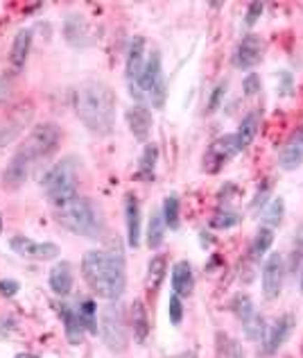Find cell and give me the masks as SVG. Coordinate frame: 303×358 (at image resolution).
Instances as JSON below:
<instances>
[{
  "instance_id": "obj_1",
  "label": "cell",
  "mask_w": 303,
  "mask_h": 358,
  "mask_svg": "<svg viewBox=\"0 0 303 358\" xmlns=\"http://www.w3.org/2000/svg\"><path fill=\"white\" fill-rule=\"evenodd\" d=\"M82 277L98 297L116 301L127 288L125 257L116 250H91L82 259Z\"/></svg>"
},
{
  "instance_id": "obj_2",
  "label": "cell",
  "mask_w": 303,
  "mask_h": 358,
  "mask_svg": "<svg viewBox=\"0 0 303 358\" xmlns=\"http://www.w3.org/2000/svg\"><path fill=\"white\" fill-rule=\"evenodd\" d=\"M73 107L93 134H109L116 122V93L104 82H84L73 93Z\"/></svg>"
},
{
  "instance_id": "obj_3",
  "label": "cell",
  "mask_w": 303,
  "mask_h": 358,
  "mask_svg": "<svg viewBox=\"0 0 303 358\" xmlns=\"http://www.w3.org/2000/svg\"><path fill=\"white\" fill-rule=\"evenodd\" d=\"M54 220L68 229L75 236L84 238H100L104 234V218L96 202L89 197L75 195L73 200L54 206Z\"/></svg>"
},
{
  "instance_id": "obj_4",
  "label": "cell",
  "mask_w": 303,
  "mask_h": 358,
  "mask_svg": "<svg viewBox=\"0 0 303 358\" xmlns=\"http://www.w3.org/2000/svg\"><path fill=\"white\" fill-rule=\"evenodd\" d=\"M41 184L52 206L73 200L77 195V164H75V157H66L59 164H54L45 173Z\"/></svg>"
},
{
  "instance_id": "obj_5",
  "label": "cell",
  "mask_w": 303,
  "mask_h": 358,
  "mask_svg": "<svg viewBox=\"0 0 303 358\" xmlns=\"http://www.w3.org/2000/svg\"><path fill=\"white\" fill-rule=\"evenodd\" d=\"M129 93L136 100H149L154 109H161L165 105V78H163V64H161L158 50H152L147 55L145 69L134 87H129Z\"/></svg>"
},
{
  "instance_id": "obj_6",
  "label": "cell",
  "mask_w": 303,
  "mask_h": 358,
  "mask_svg": "<svg viewBox=\"0 0 303 358\" xmlns=\"http://www.w3.org/2000/svg\"><path fill=\"white\" fill-rule=\"evenodd\" d=\"M98 331L102 336L104 345H107L111 352L127 350V324H125V315H122V308L118 304H109L100 313Z\"/></svg>"
},
{
  "instance_id": "obj_7",
  "label": "cell",
  "mask_w": 303,
  "mask_h": 358,
  "mask_svg": "<svg viewBox=\"0 0 303 358\" xmlns=\"http://www.w3.org/2000/svg\"><path fill=\"white\" fill-rule=\"evenodd\" d=\"M59 141H61V129L54 122H43V125H36L30 131V136L23 141L21 152L30 157L32 162H36V159L50 157L59 148Z\"/></svg>"
},
{
  "instance_id": "obj_8",
  "label": "cell",
  "mask_w": 303,
  "mask_h": 358,
  "mask_svg": "<svg viewBox=\"0 0 303 358\" xmlns=\"http://www.w3.org/2000/svg\"><path fill=\"white\" fill-rule=\"evenodd\" d=\"M238 152H240V148H238V141H235V134H226V136L215 138L204 155V171L206 173L222 171V168Z\"/></svg>"
},
{
  "instance_id": "obj_9",
  "label": "cell",
  "mask_w": 303,
  "mask_h": 358,
  "mask_svg": "<svg viewBox=\"0 0 303 358\" xmlns=\"http://www.w3.org/2000/svg\"><path fill=\"white\" fill-rule=\"evenodd\" d=\"M283 281H286V261L281 254H269L263 263L260 272V284H263V295L265 299H279L283 290Z\"/></svg>"
},
{
  "instance_id": "obj_10",
  "label": "cell",
  "mask_w": 303,
  "mask_h": 358,
  "mask_svg": "<svg viewBox=\"0 0 303 358\" xmlns=\"http://www.w3.org/2000/svg\"><path fill=\"white\" fill-rule=\"evenodd\" d=\"M9 248H12L18 257L36 259V261H50L59 257V245L57 243H41L30 236H14L9 241Z\"/></svg>"
},
{
  "instance_id": "obj_11",
  "label": "cell",
  "mask_w": 303,
  "mask_h": 358,
  "mask_svg": "<svg viewBox=\"0 0 303 358\" xmlns=\"http://www.w3.org/2000/svg\"><path fill=\"white\" fill-rule=\"evenodd\" d=\"M265 45L260 41V36L256 34H247L242 36V41L235 45V52H233V66L240 71H247V69H253L256 64H260L263 59V50Z\"/></svg>"
},
{
  "instance_id": "obj_12",
  "label": "cell",
  "mask_w": 303,
  "mask_h": 358,
  "mask_svg": "<svg viewBox=\"0 0 303 358\" xmlns=\"http://www.w3.org/2000/svg\"><path fill=\"white\" fill-rule=\"evenodd\" d=\"M295 324H297V317L292 313H283L279 320H274V324L267 329V334H265V354H276L286 341L292 336L295 331Z\"/></svg>"
},
{
  "instance_id": "obj_13",
  "label": "cell",
  "mask_w": 303,
  "mask_h": 358,
  "mask_svg": "<svg viewBox=\"0 0 303 358\" xmlns=\"http://www.w3.org/2000/svg\"><path fill=\"white\" fill-rule=\"evenodd\" d=\"M32 159L23 155L21 150L9 159L7 168L3 171V186L9 188V191H16V188H21L25 184L27 175H30V168H32Z\"/></svg>"
},
{
  "instance_id": "obj_14",
  "label": "cell",
  "mask_w": 303,
  "mask_h": 358,
  "mask_svg": "<svg viewBox=\"0 0 303 358\" xmlns=\"http://www.w3.org/2000/svg\"><path fill=\"white\" fill-rule=\"evenodd\" d=\"M147 62V43L143 36H134L129 43V52H127V64H125V78L129 87H134L138 82L140 73L145 69Z\"/></svg>"
},
{
  "instance_id": "obj_15",
  "label": "cell",
  "mask_w": 303,
  "mask_h": 358,
  "mask_svg": "<svg viewBox=\"0 0 303 358\" xmlns=\"http://www.w3.org/2000/svg\"><path fill=\"white\" fill-rule=\"evenodd\" d=\"M301 164H303V125L288 136L279 155V166L283 171H297Z\"/></svg>"
},
{
  "instance_id": "obj_16",
  "label": "cell",
  "mask_w": 303,
  "mask_h": 358,
  "mask_svg": "<svg viewBox=\"0 0 303 358\" xmlns=\"http://www.w3.org/2000/svg\"><path fill=\"white\" fill-rule=\"evenodd\" d=\"M64 36H66V41H68L71 45H75V48H87V45L93 43L91 27H89L87 18H84L82 14H71L68 18H66Z\"/></svg>"
},
{
  "instance_id": "obj_17",
  "label": "cell",
  "mask_w": 303,
  "mask_h": 358,
  "mask_svg": "<svg viewBox=\"0 0 303 358\" xmlns=\"http://www.w3.org/2000/svg\"><path fill=\"white\" fill-rule=\"evenodd\" d=\"M125 118H127V127H129L131 134H134L136 141H147L149 138V134H152V122H154V120H152V111L147 107H143V105H131L127 109Z\"/></svg>"
},
{
  "instance_id": "obj_18",
  "label": "cell",
  "mask_w": 303,
  "mask_h": 358,
  "mask_svg": "<svg viewBox=\"0 0 303 358\" xmlns=\"http://www.w3.org/2000/svg\"><path fill=\"white\" fill-rule=\"evenodd\" d=\"M30 50H32V30L16 32L12 41V50H9V66H12L14 73H21L25 69Z\"/></svg>"
},
{
  "instance_id": "obj_19",
  "label": "cell",
  "mask_w": 303,
  "mask_h": 358,
  "mask_svg": "<svg viewBox=\"0 0 303 358\" xmlns=\"http://www.w3.org/2000/svg\"><path fill=\"white\" fill-rule=\"evenodd\" d=\"M125 222H127V245L136 250L140 245V204L136 195L125 197Z\"/></svg>"
},
{
  "instance_id": "obj_20",
  "label": "cell",
  "mask_w": 303,
  "mask_h": 358,
  "mask_svg": "<svg viewBox=\"0 0 303 358\" xmlns=\"http://www.w3.org/2000/svg\"><path fill=\"white\" fill-rule=\"evenodd\" d=\"M59 313H61V320H64L66 338L71 341V345H82V343H84V331H87V327H84V322H82L80 310H77V308H73L71 304H61V306H59Z\"/></svg>"
},
{
  "instance_id": "obj_21",
  "label": "cell",
  "mask_w": 303,
  "mask_h": 358,
  "mask_svg": "<svg viewBox=\"0 0 303 358\" xmlns=\"http://www.w3.org/2000/svg\"><path fill=\"white\" fill-rule=\"evenodd\" d=\"M73 266L68 261H61V263H57V266L50 270V277H48V284L52 288V293L54 295H59V297H66L73 290Z\"/></svg>"
},
{
  "instance_id": "obj_22",
  "label": "cell",
  "mask_w": 303,
  "mask_h": 358,
  "mask_svg": "<svg viewBox=\"0 0 303 358\" xmlns=\"http://www.w3.org/2000/svg\"><path fill=\"white\" fill-rule=\"evenodd\" d=\"M172 290H175V295H179V297L193 295L195 275H193V268H191V263H188V261H179L177 266L172 268Z\"/></svg>"
},
{
  "instance_id": "obj_23",
  "label": "cell",
  "mask_w": 303,
  "mask_h": 358,
  "mask_svg": "<svg viewBox=\"0 0 303 358\" xmlns=\"http://www.w3.org/2000/svg\"><path fill=\"white\" fill-rule=\"evenodd\" d=\"M258 125H260L258 111H249V114L242 118L238 131H235V141H238L240 152H242V150H247L256 141V134H258Z\"/></svg>"
},
{
  "instance_id": "obj_24",
  "label": "cell",
  "mask_w": 303,
  "mask_h": 358,
  "mask_svg": "<svg viewBox=\"0 0 303 358\" xmlns=\"http://www.w3.org/2000/svg\"><path fill=\"white\" fill-rule=\"evenodd\" d=\"M131 329H134L136 343H145L147 341L149 320H147V310H145L143 301H140V299H136L134 306H131Z\"/></svg>"
},
{
  "instance_id": "obj_25",
  "label": "cell",
  "mask_w": 303,
  "mask_h": 358,
  "mask_svg": "<svg viewBox=\"0 0 303 358\" xmlns=\"http://www.w3.org/2000/svg\"><path fill=\"white\" fill-rule=\"evenodd\" d=\"M165 238V222L161 211H152L149 215V224H147V245L149 250H158L161 243Z\"/></svg>"
},
{
  "instance_id": "obj_26",
  "label": "cell",
  "mask_w": 303,
  "mask_h": 358,
  "mask_svg": "<svg viewBox=\"0 0 303 358\" xmlns=\"http://www.w3.org/2000/svg\"><path fill=\"white\" fill-rule=\"evenodd\" d=\"M156 159H158V148L154 143L145 145L143 157H140V164H138V177L140 179H145V182H152V179H154Z\"/></svg>"
},
{
  "instance_id": "obj_27",
  "label": "cell",
  "mask_w": 303,
  "mask_h": 358,
  "mask_svg": "<svg viewBox=\"0 0 303 358\" xmlns=\"http://www.w3.org/2000/svg\"><path fill=\"white\" fill-rule=\"evenodd\" d=\"M272 243H274V231L269 227H260L251 243V257L256 261H260L265 254L272 250Z\"/></svg>"
},
{
  "instance_id": "obj_28",
  "label": "cell",
  "mask_w": 303,
  "mask_h": 358,
  "mask_svg": "<svg viewBox=\"0 0 303 358\" xmlns=\"http://www.w3.org/2000/svg\"><path fill=\"white\" fill-rule=\"evenodd\" d=\"M168 259L163 257V254H158V257H154L149 261V270H147V286L152 290H156L161 286V281H163L165 272H168Z\"/></svg>"
},
{
  "instance_id": "obj_29",
  "label": "cell",
  "mask_w": 303,
  "mask_h": 358,
  "mask_svg": "<svg viewBox=\"0 0 303 358\" xmlns=\"http://www.w3.org/2000/svg\"><path fill=\"white\" fill-rule=\"evenodd\" d=\"M161 215H163V222H165V227L170 229H179V197L172 193V195H168L165 200H163V209H161Z\"/></svg>"
},
{
  "instance_id": "obj_30",
  "label": "cell",
  "mask_w": 303,
  "mask_h": 358,
  "mask_svg": "<svg viewBox=\"0 0 303 358\" xmlns=\"http://www.w3.org/2000/svg\"><path fill=\"white\" fill-rule=\"evenodd\" d=\"M77 310H80V317H82L84 327H87V331L98 334V304L96 301L93 299L82 301V304L77 306Z\"/></svg>"
},
{
  "instance_id": "obj_31",
  "label": "cell",
  "mask_w": 303,
  "mask_h": 358,
  "mask_svg": "<svg viewBox=\"0 0 303 358\" xmlns=\"http://www.w3.org/2000/svg\"><path fill=\"white\" fill-rule=\"evenodd\" d=\"M231 308H233V313H235V317L240 320V324H244L247 320H251L258 310H256V306H253V301L247 297V295H238L233 299V304H231Z\"/></svg>"
},
{
  "instance_id": "obj_32",
  "label": "cell",
  "mask_w": 303,
  "mask_h": 358,
  "mask_svg": "<svg viewBox=\"0 0 303 358\" xmlns=\"http://www.w3.org/2000/svg\"><path fill=\"white\" fill-rule=\"evenodd\" d=\"M283 211H286V202L281 200V197H276V200H272V204L265 209L263 213V220L269 224V229L272 227H276V224H281L283 220Z\"/></svg>"
},
{
  "instance_id": "obj_33",
  "label": "cell",
  "mask_w": 303,
  "mask_h": 358,
  "mask_svg": "<svg viewBox=\"0 0 303 358\" xmlns=\"http://www.w3.org/2000/svg\"><path fill=\"white\" fill-rule=\"evenodd\" d=\"M238 222H240V215L235 213V211H220V213H215V215H213L211 227H213V229H231V227H235Z\"/></svg>"
},
{
  "instance_id": "obj_34",
  "label": "cell",
  "mask_w": 303,
  "mask_h": 358,
  "mask_svg": "<svg viewBox=\"0 0 303 358\" xmlns=\"http://www.w3.org/2000/svg\"><path fill=\"white\" fill-rule=\"evenodd\" d=\"M168 315H170V322H172L175 327L182 324V320H184V304H182V297L175 295L170 297L168 301Z\"/></svg>"
},
{
  "instance_id": "obj_35",
  "label": "cell",
  "mask_w": 303,
  "mask_h": 358,
  "mask_svg": "<svg viewBox=\"0 0 303 358\" xmlns=\"http://www.w3.org/2000/svg\"><path fill=\"white\" fill-rule=\"evenodd\" d=\"M242 91H244V96H256V93L260 91V75L249 73L242 82Z\"/></svg>"
},
{
  "instance_id": "obj_36",
  "label": "cell",
  "mask_w": 303,
  "mask_h": 358,
  "mask_svg": "<svg viewBox=\"0 0 303 358\" xmlns=\"http://www.w3.org/2000/svg\"><path fill=\"white\" fill-rule=\"evenodd\" d=\"M18 281L16 279H0V295L5 297H14L18 293Z\"/></svg>"
},
{
  "instance_id": "obj_37",
  "label": "cell",
  "mask_w": 303,
  "mask_h": 358,
  "mask_svg": "<svg viewBox=\"0 0 303 358\" xmlns=\"http://www.w3.org/2000/svg\"><path fill=\"white\" fill-rule=\"evenodd\" d=\"M263 9H265L263 3H251V5L247 7V25H249V27H253L256 21H258V18L263 16Z\"/></svg>"
},
{
  "instance_id": "obj_38",
  "label": "cell",
  "mask_w": 303,
  "mask_h": 358,
  "mask_svg": "<svg viewBox=\"0 0 303 358\" xmlns=\"http://www.w3.org/2000/svg\"><path fill=\"white\" fill-rule=\"evenodd\" d=\"M224 93H226V84L222 82V84H217V87H215V91H213V96H211V102H208V105H211V107H208V109H211V111H215L217 107H220L222 105V98H224Z\"/></svg>"
},
{
  "instance_id": "obj_39",
  "label": "cell",
  "mask_w": 303,
  "mask_h": 358,
  "mask_svg": "<svg viewBox=\"0 0 303 358\" xmlns=\"http://www.w3.org/2000/svg\"><path fill=\"white\" fill-rule=\"evenodd\" d=\"M16 358H39V356H34V354H18Z\"/></svg>"
},
{
  "instance_id": "obj_40",
  "label": "cell",
  "mask_w": 303,
  "mask_h": 358,
  "mask_svg": "<svg viewBox=\"0 0 303 358\" xmlns=\"http://www.w3.org/2000/svg\"><path fill=\"white\" fill-rule=\"evenodd\" d=\"M299 288H301V293H303V268H301V279H299Z\"/></svg>"
},
{
  "instance_id": "obj_41",
  "label": "cell",
  "mask_w": 303,
  "mask_h": 358,
  "mask_svg": "<svg viewBox=\"0 0 303 358\" xmlns=\"http://www.w3.org/2000/svg\"><path fill=\"white\" fill-rule=\"evenodd\" d=\"M0 234H3V215H0Z\"/></svg>"
},
{
  "instance_id": "obj_42",
  "label": "cell",
  "mask_w": 303,
  "mask_h": 358,
  "mask_svg": "<svg viewBox=\"0 0 303 358\" xmlns=\"http://www.w3.org/2000/svg\"><path fill=\"white\" fill-rule=\"evenodd\" d=\"M184 358H195V354H186Z\"/></svg>"
}]
</instances>
